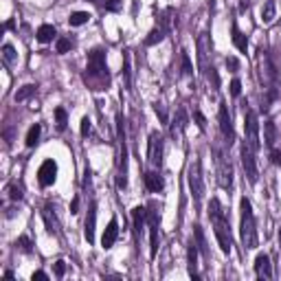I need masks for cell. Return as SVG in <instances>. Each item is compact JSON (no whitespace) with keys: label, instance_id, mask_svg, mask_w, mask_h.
Returning a JSON list of instances; mask_svg holds the SVG:
<instances>
[{"label":"cell","instance_id":"1","mask_svg":"<svg viewBox=\"0 0 281 281\" xmlns=\"http://www.w3.org/2000/svg\"><path fill=\"white\" fill-rule=\"evenodd\" d=\"M86 83H92V90H103L108 86V66H106V51L103 48H92L88 53V66L86 75H83Z\"/></svg>","mask_w":281,"mask_h":281},{"label":"cell","instance_id":"2","mask_svg":"<svg viewBox=\"0 0 281 281\" xmlns=\"http://www.w3.org/2000/svg\"><path fill=\"white\" fill-rule=\"evenodd\" d=\"M209 218L215 226V238L220 241L222 253L229 255L231 248H233V240H231V229H229V220H226L224 211H222V204L218 198H213L209 202Z\"/></svg>","mask_w":281,"mask_h":281},{"label":"cell","instance_id":"3","mask_svg":"<svg viewBox=\"0 0 281 281\" xmlns=\"http://www.w3.org/2000/svg\"><path fill=\"white\" fill-rule=\"evenodd\" d=\"M241 209V220H240V238L246 250H255L257 248V229H255V218H253V206L246 198H241L240 202Z\"/></svg>","mask_w":281,"mask_h":281},{"label":"cell","instance_id":"4","mask_svg":"<svg viewBox=\"0 0 281 281\" xmlns=\"http://www.w3.org/2000/svg\"><path fill=\"white\" fill-rule=\"evenodd\" d=\"M117 141H119V174H117V187H127V136H125V119L123 115H117Z\"/></svg>","mask_w":281,"mask_h":281},{"label":"cell","instance_id":"5","mask_svg":"<svg viewBox=\"0 0 281 281\" xmlns=\"http://www.w3.org/2000/svg\"><path fill=\"white\" fill-rule=\"evenodd\" d=\"M187 182H189V189H191L194 200L200 202L202 196H204V182H202V167H200L198 159L189 165V171H187Z\"/></svg>","mask_w":281,"mask_h":281},{"label":"cell","instance_id":"6","mask_svg":"<svg viewBox=\"0 0 281 281\" xmlns=\"http://www.w3.org/2000/svg\"><path fill=\"white\" fill-rule=\"evenodd\" d=\"M241 167L246 171V178H248L250 185H255L259 178V171H257V162H255V150L248 145V143H241Z\"/></svg>","mask_w":281,"mask_h":281},{"label":"cell","instance_id":"7","mask_svg":"<svg viewBox=\"0 0 281 281\" xmlns=\"http://www.w3.org/2000/svg\"><path fill=\"white\" fill-rule=\"evenodd\" d=\"M244 132H246L244 141L257 152L259 145H261L259 143V121H257V115H255L253 110H246V115H244Z\"/></svg>","mask_w":281,"mask_h":281},{"label":"cell","instance_id":"8","mask_svg":"<svg viewBox=\"0 0 281 281\" xmlns=\"http://www.w3.org/2000/svg\"><path fill=\"white\" fill-rule=\"evenodd\" d=\"M215 162H218V182L222 189H229L231 185H233V165H231V161H226V156L222 154L218 150V154H215Z\"/></svg>","mask_w":281,"mask_h":281},{"label":"cell","instance_id":"9","mask_svg":"<svg viewBox=\"0 0 281 281\" xmlns=\"http://www.w3.org/2000/svg\"><path fill=\"white\" fill-rule=\"evenodd\" d=\"M147 226H150V255L156 257V253H159V211H156V204H150Z\"/></svg>","mask_w":281,"mask_h":281},{"label":"cell","instance_id":"10","mask_svg":"<svg viewBox=\"0 0 281 281\" xmlns=\"http://www.w3.org/2000/svg\"><path fill=\"white\" fill-rule=\"evenodd\" d=\"M211 51H213L211 36H209V33H200V36H198V66H200V73H202V75H204L206 68L211 66V64H209Z\"/></svg>","mask_w":281,"mask_h":281},{"label":"cell","instance_id":"11","mask_svg":"<svg viewBox=\"0 0 281 281\" xmlns=\"http://www.w3.org/2000/svg\"><path fill=\"white\" fill-rule=\"evenodd\" d=\"M147 159L154 167L162 165V136L161 132H152L150 134V143H147Z\"/></svg>","mask_w":281,"mask_h":281},{"label":"cell","instance_id":"12","mask_svg":"<svg viewBox=\"0 0 281 281\" xmlns=\"http://www.w3.org/2000/svg\"><path fill=\"white\" fill-rule=\"evenodd\" d=\"M218 121H220V130H222V136L226 139V143H233L235 141V130H233V121H231V115H229V106L224 101L220 103V110H218Z\"/></svg>","mask_w":281,"mask_h":281},{"label":"cell","instance_id":"13","mask_svg":"<svg viewBox=\"0 0 281 281\" xmlns=\"http://www.w3.org/2000/svg\"><path fill=\"white\" fill-rule=\"evenodd\" d=\"M57 178V162L55 161H44L40 165V169H38V180H40L42 187H51L53 182Z\"/></svg>","mask_w":281,"mask_h":281},{"label":"cell","instance_id":"14","mask_svg":"<svg viewBox=\"0 0 281 281\" xmlns=\"http://www.w3.org/2000/svg\"><path fill=\"white\" fill-rule=\"evenodd\" d=\"M187 123H189L187 110H185V108H178V110H176V115H174V121L169 123V132H171V136H174V139H180L182 132L187 130Z\"/></svg>","mask_w":281,"mask_h":281},{"label":"cell","instance_id":"15","mask_svg":"<svg viewBox=\"0 0 281 281\" xmlns=\"http://www.w3.org/2000/svg\"><path fill=\"white\" fill-rule=\"evenodd\" d=\"M95 226H97V204L90 202L88 206V215H86V224H83V235H86L88 244L95 241Z\"/></svg>","mask_w":281,"mask_h":281},{"label":"cell","instance_id":"16","mask_svg":"<svg viewBox=\"0 0 281 281\" xmlns=\"http://www.w3.org/2000/svg\"><path fill=\"white\" fill-rule=\"evenodd\" d=\"M42 218H44V224H46V231L51 235H60V222H57V215H55V209H53V204H46L42 211Z\"/></svg>","mask_w":281,"mask_h":281},{"label":"cell","instance_id":"17","mask_svg":"<svg viewBox=\"0 0 281 281\" xmlns=\"http://www.w3.org/2000/svg\"><path fill=\"white\" fill-rule=\"evenodd\" d=\"M255 275H257V279L273 277V264H270V257L266 253L257 255V259H255Z\"/></svg>","mask_w":281,"mask_h":281},{"label":"cell","instance_id":"18","mask_svg":"<svg viewBox=\"0 0 281 281\" xmlns=\"http://www.w3.org/2000/svg\"><path fill=\"white\" fill-rule=\"evenodd\" d=\"M145 222H147V209L145 206H134V209H132V224H134L136 240H141L143 229H145Z\"/></svg>","mask_w":281,"mask_h":281},{"label":"cell","instance_id":"19","mask_svg":"<svg viewBox=\"0 0 281 281\" xmlns=\"http://www.w3.org/2000/svg\"><path fill=\"white\" fill-rule=\"evenodd\" d=\"M187 268H189V275L194 279H198V244L194 240L187 246Z\"/></svg>","mask_w":281,"mask_h":281},{"label":"cell","instance_id":"20","mask_svg":"<svg viewBox=\"0 0 281 281\" xmlns=\"http://www.w3.org/2000/svg\"><path fill=\"white\" fill-rule=\"evenodd\" d=\"M117 238H119V224H117V220L112 218L110 220V224H108V229L103 231V238H101V246L103 248H112L115 246V241H117Z\"/></svg>","mask_w":281,"mask_h":281},{"label":"cell","instance_id":"21","mask_svg":"<svg viewBox=\"0 0 281 281\" xmlns=\"http://www.w3.org/2000/svg\"><path fill=\"white\" fill-rule=\"evenodd\" d=\"M145 187L150 191H154V194H159L162 191V187H165V180H162V176L159 171H147L145 174Z\"/></svg>","mask_w":281,"mask_h":281},{"label":"cell","instance_id":"22","mask_svg":"<svg viewBox=\"0 0 281 281\" xmlns=\"http://www.w3.org/2000/svg\"><path fill=\"white\" fill-rule=\"evenodd\" d=\"M174 13H176V11H174L171 7H167L165 11L159 13V27H161L165 33H169L171 27H174V24H171V22H174Z\"/></svg>","mask_w":281,"mask_h":281},{"label":"cell","instance_id":"23","mask_svg":"<svg viewBox=\"0 0 281 281\" xmlns=\"http://www.w3.org/2000/svg\"><path fill=\"white\" fill-rule=\"evenodd\" d=\"M275 141H277V125H275L273 121H266L264 123V143H266V147L273 150Z\"/></svg>","mask_w":281,"mask_h":281},{"label":"cell","instance_id":"24","mask_svg":"<svg viewBox=\"0 0 281 281\" xmlns=\"http://www.w3.org/2000/svg\"><path fill=\"white\" fill-rule=\"evenodd\" d=\"M55 36H57V31H55V27H53V24H42V27L38 29V33H36L38 42H42V44L51 42Z\"/></svg>","mask_w":281,"mask_h":281},{"label":"cell","instance_id":"25","mask_svg":"<svg viewBox=\"0 0 281 281\" xmlns=\"http://www.w3.org/2000/svg\"><path fill=\"white\" fill-rule=\"evenodd\" d=\"M194 238H196V244H198V250L202 255H204L206 259L211 257V253H209V246H206V238H204V233H202V229L200 226H194Z\"/></svg>","mask_w":281,"mask_h":281},{"label":"cell","instance_id":"26","mask_svg":"<svg viewBox=\"0 0 281 281\" xmlns=\"http://www.w3.org/2000/svg\"><path fill=\"white\" fill-rule=\"evenodd\" d=\"M233 44H235V48L241 51V53L248 51V40H246V36L238 29V24H233Z\"/></svg>","mask_w":281,"mask_h":281},{"label":"cell","instance_id":"27","mask_svg":"<svg viewBox=\"0 0 281 281\" xmlns=\"http://www.w3.org/2000/svg\"><path fill=\"white\" fill-rule=\"evenodd\" d=\"M165 36L167 33L162 31L161 27H156V29H152L150 33H147V38H145V46H154V44H159V42H162L165 40Z\"/></svg>","mask_w":281,"mask_h":281},{"label":"cell","instance_id":"28","mask_svg":"<svg viewBox=\"0 0 281 281\" xmlns=\"http://www.w3.org/2000/svg\"><path fill=\"white\" fill-rule=\"evenodd\" d=\"M2 62H4V66H13L18 62V53L11 44H4L2 46Z\"/></svg>","mask_w":281,"mask_h":281},{"label":"cell","instance_id":"29","mask_svg":"<svg viewBox=\"0 0 281 281\" xmlns=\"http://www.w3.org/2000/svg\"><path fill=\"white\" fill-rule=\"evenodd\" d=\"M40 134H42V127L38 125V123H36V125L29 127L27 141H24V143H27V147H36V145H38V141H40Z\"/></svg>","mask_w":281,"mask_h":281},{"label":"cell","instance_id":"30","mask_svg":"<svg viewBox=\"0 0 281 281\" xmlns=\"http://www.w3.org/2000/svg\"><path fill=\"white\" fill-rule=\"evenodd\" d=\"M36 88H38L36 83H27V86H22L20 90L16 92V97H13V99H16V101H27L31 95H36Z\"/></svg>","mask_w":281,"mask_h":281},{"label":"cell","instance_id":"31","mask_svg":"<svg viewBox=\"0 0 281 281\" xmlns=\"http://www.w3.org/2000/svg\"><path fill=\"white\" fill-rule=\"evenodd\" d=\"M261 20L266 24L275 20V0H268V2L264 4V9H261Z\"/></svg>","mask_w":281,"mask_h":281},{"label":"cell","instance_id":"32","mask_svg":"<svg viewBox=\"0 0 281 281\" xmlns=\"http://www.w3.org/2000/svg\"><path fill=\"white\" fill-rule=\"evenodd\" d=\"M88 20H90V13H86V11H75L71 18H68L71 27H81V24H86Z\"/></svg>","mask_w":281,"mask_h":281},{"label":"cell","instance_id":"33","mask_svg":"<svg viewBox=\"0 0 281 281\" xmlns=\"http://www.w3.org/2000/svg\"><path fill=\"white\" fill-rule=\"evenodd\" d=\"M204 77H206V81H209L211 90H218V88H220V77H218V71H215L213 66H209V68H206Z\"/></svg>","mask_w":281,"mask_h":281},{"label":"cell","instance_id":"34","mask_svg":"<svg viewBox=\"0 0 281 281\" xmlns=\"http://www.w3.org/2000/svg\"><path fill=\"white\" fill-rule=\"evenodd\" d=\"M123 77H125V86L132 88V80H130V53H123Z\"/></svg>","mask_w":281,"mask_h":281},{"label":"cell","instance_id":"35","mask_svg":"<svg viewBox=\"0 0 281 281\" xmlns=\"http://www.w3.org/2000/svg\"><path fill=\"white\" fill-rule=\"evenodd\" d=\"M16 246L22 250V253H27V255L33 250V244H31V240H29L27 235H20V238H18V241H16Z\"/></svg>","mask_w":281,"mask_h":281},{"label":"cell","instance_id":"36","mask_svg":"<svg viewBox=\"0 0 281 281\" xmlns=\"http://www.w3.org/2000/svg\"><path fill=\"white\" fill-rule=\"evenodd\" d=\"M180 64H182V75H191L194 73V66H191V60L185 51H180Z\"/></svg>","mask_w":281,"mask_h":281},{"label":"cell","instance_id":"37","mask_svg":"<svg viewBox=\"0 0 281 281\" xmlns=\"http://www.w3.org/2000/svg\"><path fill=\"white\" fill-rule=\"evenodd\" d=\"M71 46H73V42L68 40V38H60V40H57V44H55V51L60 53V55H64V53L71 51Z\"/></svg>","mask_w":281,"mask_h":281},{"label":"cell","instance_id":"38","mask_svg":"<svg viewBox=\"0 0 281 281\" xmlns=\"http://www.w3.org/2000/svg\"><path fill=\"white\" fill-rule=\"evenodd\" d=\"M55 121H57V127H60V130L66 127L68 115H66V110H64V108H57V110H55Z\"/></svg>","mask_w":281,"mask_h":281},{"label":"cell","instance_id":"39","mask_svg":"<svg viewBox=\"0 0 281 281\" xmlns=\"http://www.w3.org/2000/svg\"><path fill=\"white\" fill-rule=\"evenodd\" d=\"M154 112H156V117H159L161 123H167V110H165L162 103H154Z\"/></svg>","mask_w":281,"mask_h":281},{"label":"cell","instance_id":"40","mask_svg":"<svg viewBox=\"0 0 281 281\" xmlns=\"http://www.w3.org/2000/svg\"><path fill=\"white\" fill-rule=\"evenodd\" d=\"M9 198L11 200H22V189L18 185H9Z\"/></svg>","mask_w":281,"mask_h":281},{"label":"cell","instance_id":"41","mask_svg":"<svg viewBox=\"0 0 281 281\" xmlns=\"http://www.w3.org/2000/svg\"><path fill=\"white\" fill-rule=\"evenodd\" d=\"M194 121H196V125H198L202 132L206 130V119H204V115H202V112H198V110L194 112Z\"/></svg>","mask_w":281,"mask_h":281},{"label":"cell","instance_id":"42","mask_svg":"<svg viewBox=\"0 0 281 281\" xmlns=\"http://www.w3.org/2000/svg\"><path fill=\"white\" fill-rule=\"evenodd\" d=\"M103 7L108 11H119L121 9V0H103Z\"/></svg>","mask_w":281,"mask_h":281},{"label":"cell","instance_id":"43","mask_svg":"<svg viewBox=\"0 0 281 281\" xmlns=\"http://www.w3.org/2000/svg\"><path fill=\"white\" fill-rule=\"evenodd\" d=\"M90 130H92L90 119H88V117H83V119H81V136H88V134H90Z\"/></svg>","mask_w":281,"mask_h":281},{"label":"cell","instance_id":"44","mask_svg":"<svg viewBox=\"0 0 281 281\" xmlns=\"http://www.w3.org/2000/svg\"><path fill=\"white\" fill-rule=\"evenodd\" d=\"M240 92H241V81L240 80H233V81H231V95L240 97Z\"/></svg>","mask_w":281,"mask_h":281},{"label":"cell","instance_id":"45","mask_svg":"<svg viewBox=\"0 0 281 281\" xmlns=\"http://www.w3.org/2000/svg\"><path fill=\"white\" fill-rule=\"evenodd\" d=\"M53 270H55V275L57 277H64V273H66V264L60 259V261H55V266H53Z\"/></svg>","mask_w":281,"mask_h":281},{"label":"cell","instance_id":"46","mask_svg":"<svg viewBox=\"0 0 281 281\" xmlns=\"http://www.w3.org/2000/svg\"><path fill=\"white\" fill-rule=\"evenodd\" d=\"M270 159H273L275 165L281 167V152H279V150H275V147H273V150H270Z\"/></svg>","mask_w":281,"mask_h":281},{"label":"cell","instance_id":"47","mask_svg":"<svg viewBox=\"0 0 281 281\" xmlns=\"http://www.w3.org/2000/svg\"><path fill=\"white\" fill-rule=\"evenodd\" d=\"M226 66H229L231 71H238L240 64H238V60H235V57H226Z\"/></svg>","mask_w":281,"mask_h":281},{"label":"cell","instance_id":"48","mask_svg":"<svg viewBox=\"0 0 281 281\" xmlns=\"http://www.w3.org/2000/svg\"><path fill=\"white\" fill-rule=\"evenodd\" d=\"M31 279H33V281H36V279H48V275L44 273V270H36V273L31 275Z\"/></svg>","mask_w":281,"mask_h":281},{"label":"cell","instance_id":"49","mask_svg":"<svg viewBox=\"0 0 281 281\" xmlns=\"http://www.w3.org/2000/svg\"><path fill=\"white\" fill-rule=\"evenodd\" d=\"M77 209H80V198H75L71 202V213H77Z\"/></svg>","mask_w":281,"mask_h":281},{"label":"cell","instance_id":"50","mask_svg":"<svg viewBox=\"0 0 281 281\" xmlns=\"http://www.w3.org/2000/svg\"><path fill=\"white\" fill-rule=\"evenodd\" d=\"M279 246H281V229H279Z\"/></svg>","mask_w":281,"mask_h":281}]
</instances>
